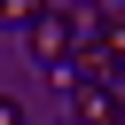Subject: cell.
Segmentation results:
<instances>
[{"label":"cell","mask_w":125,"mask_h":125,"mask_svg":"<svg viewBox=\"0 0 125 125\" xmlns=\"http://www.w3.org/2000/svg\"><path fill=\"white\" fill-rule=\"evenodd\" d=\"M47 8H55V0H0V23H23V31H31Z\"/></svg>","instance_id":"cell-4"},{"label":"cell","mask_w":125,"mask_h":125,"mask_svg":"<svg viewBox=\"0 0 125 125\" xmlns=\"http://www.w3.org/2000/svg\"><path fill=\"white\" fill-rule=\"evenodd\" d=\"M23 39H31V62H39V70H55V78L70 70V62H62V55H70V16H62V8H47Z\"/></svg>","instance_id":"cell-1"},{"label":"cell","mask_w":125,"mask_h":125,"mask_svg":"<svg viewBox=\"0 0 125 125\" xmlns=\"http://www.w3.org/2000/svg\"><path fill=\"white\" fill-rule=\"evenodd\" d=\"M70 125H125V94L117 86H70Z\"/></svg>","instance_id":"cell-2"},{"label":"cell","mask_w":125,"mask_h":125,"mask_svg":"<svg viewBox=\"0 0 125 125\" xmlns=\"http://www.w3.org/2000/svg\"><path fill=\"white\" fill-rule=\"evenodd\" d=\"M0 125H23V102L16 94H0Z\"/></svg>","instance_id":"cell-5"},{"label":"cell","mask_w":125,"mask_h":125,"mask_svg":"<svg viewBox=\"0 0 125 125\" xmlns=\"http://www.w3.org/2000/svg\"><path fill=\"white\" fill-rule=\"evenodd\" d=\"M102 62H109V78H125V16L102 23Z\"/></svg>","instance_id":"cell-3"}]
</instances>
